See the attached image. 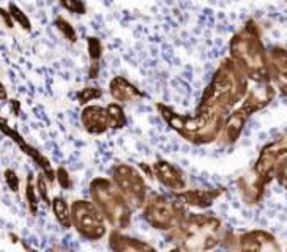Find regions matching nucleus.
Returning <instances> with one entry per match:
<instances>
[{"label":"nucleus","mask_w":287,"mask_h":252,"mask_svg":"<svg viewBox=\"0 0 287 252\" xmlns=\"http://www.w3.org/2000/svg\"><path fill=\"white\" fill-rule=\"evenodd\" d=\"M0 101H8V92L2 80H0Z\"/></svg>","instance_id":"obj_33"},{"label":"nucleus","mask_w":287,"mask_h":252,"mask_svg":"<svg viewBox=\"0 0 287 252\" xmlns=\"http://www.w3.org/2000/svg\"><path fill=\"white\" fill-rule=\"evenodd\" d=\"M8 237L11 238V243H19V238H18V235H14V233H10Z\"/></svg>","instance_id":"obj_34"},{"label":"nucleus","mask_w":287,"mask_h":252,"mask_svg":"<svg viewBox=\"0 0 287 252\" xmlns=\"http://www.w3.org/2000/svg\"><path fill=\"white\" fill-rule=\"evenodd\" d=\"M109 93L117 103H130V101L145 98V93L134 84H131L128 79H125L123 76H115L110 79Z\"/></svg>","instance_id":"obj_16"},{"label":"nucleus","mask_w":287,"mask_h":252,"mask_svg":"<svg viewBox=\"0 0 287 252\" xmlns=\"http://www.w3.org/2000/svg\"><path fill=\"white\" fill-rule=\"evenodd\" d=\"M87 51H89L90 62H100L103 57V43L97 36L87 38Z\"/></svg>","instance_id":"obj_25"},{"label":"nucleus","mask_w":287,"mask_h":252,"mask_svg":"<svg viewBox=\"0 0 287 252\" xmlns=\"http://www.w3.org/2000/svg\"><path fill=\"white\" fill-rule=\"evenodd\" d=\"M0 133L5 134L6 137H10V139L21 148V151L24 154H27V156L35 162V164L39 167V170L44 174V177L47 178L49 184H52L55 181V170L51 164V161L47 159L38 148H35L34 145H30L18 131H16L14 128H11L10 125H8V120L3 115H0Z\"/></svg>","instance_id":"obj_10"},{"label":"nucleus","mask_w":287,"mask_h":252,"mask_svg":"<svg viewBox=\"0 0 287 252\" xmlns=\"http://www.w3.org/2000/svg\"><path fill=\"white\" fill-rule=\"evenodd\" d=\"M229 54L251 82H272L268 51L254 19H250L230 38Z\"/></svg>","instance_id":"obj_2"},{"label":"nucleus","mask_w":287,"mask_h":252,"mask_svg":"<svg viewBox=\"0 0 287 252\" xmlns=\"http://www.w3.org/2000/svg\"><path fill=\"white\" fill-rule=\"evenodd\" d=\"M100 72V62H90L89 67V79H97Z\"/></svg>","instance_id":"obj_32"},{"label":"nucleus","mask_w":287,"mask_h":252,"mask_svg":"<svg viewBox=\"0 0 287 252\" xmlns=\"http://www.w3.org/2000/svg\"><path fill=\"white\" fill-rule=\"evenodd\" d=\"M110 178H112L117 188L122 191L123 196L128 199L134 210H141L144 207L150 191L145 183V178L139 174L136 167L126 164V162H120V164L112 167V177Z\"/></svg>","instance_id":"obj_8"},{"label":"nucleus","mask_w":287,"mask_h":252,"mask_svg":"<svg viewBox=\"0 0 287 252\" xmlns=\"http://www.w3.org/2000/svg\"><path fill=\"white\" fill-rule=\"evenodd\" d=\"M268 60L272 82H275L280 92L287 96V49L281 46H273L268 51Z\"/></svg>","instance_id":"obj_14"},{"label":"nucleus","mask_w":287,"mask_h":252,"mask_svg":"<svg viewBox=\"0 0 287 252\" xmlns=\"http://www.w3.org/2000/svg\"><path fill=\"white\" fill-rule=\"evenodd\" d=\"M81 123L85 131L93 136H101L112 129V120L106 106H84L81 112Z\"/></svg>","instance_id":"obj_11"},{"label":"nucleus","mask_w":287,"mask_h":252,"mask_svg":"<svg viewBox=\"0 0 287 252\" xmlns=\"http://www.w3.org/2000/svg\"><path fill=\"white\" fill-rule=\"evenodd\" d=\"M153 169V177L158 180L159 184H163L172 192H179L186 189V178L183 175L181 170L174 166L172 162L166 159H158L151 164Z\"/></svg>","instance_id":"obj_12"},{"label":"nucleus","mask_w":287,"mask_h":252,"mask_svg":"<svg viewBox=\"0 0 287 252\" xmlns=\"http://www.w3.org/2000/svg\"><path fill=\"white\" fill-rule=\"evenodd\" d=\"M156 109L171 129H174L186 142L194 145H207L215 142L221 136L226 121V115L216 112L196 110V115L191 117L179 113L171 106L163 103H156Z\"/></svg>","instance_id":"obj_4"},{"label":"nucleus","mask_w":287,"mask_h":252,"mask_svg":"<svg viewBox=\"0 0 287 252\" xmlns=\"http://www.w3.org/2000/svg\"><path fill=\"white\" fill-rule=\"evenodd\" d=\"M59 3L65 8L67 11L73 13V14H79L82 16L87 13V6L82 0H59Z\"/></svg>","instance_id":"obj_26"},{"label":"nucleus","mask_w":287,"mask_h":252,"mask_svg":"<svg viewBox=\"0 0 287 252\" xmlns=\"http://www.w3.org/2000/svg\"><path fill=\"white\" fill-rule=\"evenodd\" d=\"M55 181L60 184L62 189H67V191L71 189V186H73V181H71L70 172L63 166L55 169Z\"/></svg>","instance_id":"obj_28"},{"label":"nucleus","mask_w":287,"mask_h":252,"mask_svg":"<svg viewBox=\"0 0 287 252\" xmlns=\"http://www.w3.org/2000/svg\"><path fill=\"white\" fill-rule=\"evenodd\" d=\"M250 90V79L237 67V63L227 57L215 70L212 80L199 100L196 110L216 112L229 115L237 103H242Z\"/></svg>","instance_id":"obj_1"},{"label":"nucleus","mask_w":287,"mask_h":252,"mask_svg":"<svg viewBox=\"0 0 287 252\" xmlns=\"http://www.w3.org/2000/svg\"><path fill=\"white\" fill-rule=\"evenodd\" d=\"M0 19L3 21V24H5V26H6L8 29H13V27H14V24H16L8 8H2V6H0Z\"/></svg>","instance_id":"obj_30"},{"label":"nucleus","mask_w":287,"mask_h":252,"mask_svg":"<svg viewBox=\"0 0 287 252\" xmlns=\"http://www.w3.org/2000/svg\"><path fill=\"white\" fill-rule=\"evenodd\" d=\"M8 10H10V13H11V16H13L14 22L18 24V26H19L22 30L32 32V22H30V19H29V16H27L26 13H24L18 5H16L14 2L8 3Z\"/></svg>","instance_id":"obj_22"},{"label":"nucleus","mask_w":287,"mask_h":252,"mask_svg":"<svg viewBox=\"0 0 287 252\" xmlns=\"http://www.w3.org/2000/svg\"><path fill=\"white\" fill-rule=\"evenodd\" d=\"M51 208L52 213L57 219V222L60 224V227H63L65 230L71 229L73 227V221H71V207L67 203V200L62 196H55L51 202Z\"/></svg>","instance_id":"obj_18"},{"label":"nucleus","mask_w":287,"mask_h":252,"mask_svg":"<svg viewBox=\"0 0 287 252\" xmlns=\"http://www.w3.org/2000/svg\"><path fill=\"white\" fill-rule=\"evenodd\" d=\"M103 96V90L100 87H84L76 93V100L79 104L87 106L90 101H95Z\"/></svg>","instance_id":"obj_23"},{"label":"nucleus","mask_w":287,"mask_h":252,"mask_svg":"<svg viewBox=\"0 0 287 252\" xmlns=\"http://www.w3.org/2000/svg\"><path fill=\"white\" fill-rule=\"evenodd\" d=\"M54 26L55 29H57L60 32V35L67 39V41L70 43H77V34L74 27L71 26V22L67 21L63 16H57V18L54 19Z\"/></svg>","instance_id":"obj_20"},{"label":"nucleus","mask_w":287,"mask_h":252,"mask_svg":"<svg viewBox=\"0 0 287 252\" xmlns=\"http://www.w3.org/2000/svg\"><path fill=\"white\" fill-rule=\"evenodd\" d=\"M3 178H5V183L8 186V189H10L11 192H19V186H21V180L18 174H16V170L13 169H5L3 172Z\"/></svg>","instance_id":"obj_27"},{"label":"nucleus","mask_w":287,"mask_h":252,"mask_svg":"<svg viewBox=\"0 0 287 252\" xmlns=\"http://www.w3.org/2000/svg\"><path fill=\"white\" fill-rule=\"evenodd\" d=\"M26 200H27V207L29 211L34 216L38 215V203H39V196L36 191V186L34 183V175L29 174L27 177V183H26Z\"/></svg>","instance_id":"obj_19"},{"label":"nucleus","mask_w":287,"mask_h":252,"mask_svg":"<svg viewBox=\"0 0 287 252\" xmlns=\"http://www.w3.org/2000/svg\"><path fill=\"white\" fill-rule=\"evenodd\" d=\"M226 188H205V189H183L174 192V197L180 200L185 207H193L199 210L210 208L222 194Z\"/></svg>","instance_id":"obj_13"},{"label":"nucleus","mask_w":287,"mask_h":252,"mask_svg":"<svg viewBox=\"0 0 287 252\" xmlns=\"http://www.w3.org/2000/svg\"><path fill=\"white\" fill-rule=\"evenodd\" d=\"M109 249L115 252H145V251H155V248L148 243L142 241L139 238H133L130 235L122 233L118 229H114L109 233Z\"/></svg>","instance_id":"obj_17"},{"label":"nucleus","mask_w":287,"mask_h":252,"mask_svg":"<svg viewBox=\"0 0 287 252\" xmlns=\"http://www.w3.org/2000/svg\"><path fill=\"white\" fill-rule=\"evenodd\" d=\"M71 221L79 237L89 241H98L106 237V217L90 200L77 199L71 203Z\"/></svg>","instance_id":"obj_7"},{"label":"nucleus","mask_w":287,"mask_h":252,"mask_svg":"<svg viewBox=\"0 0 287 252\" xmlns=\"http://www.w3.org/2000/svg\"><path fill=\"white\" fill-rule=\"evenodd\" d=\"M108 110H109V115L110 120H112V129H122L126 126V115H125V110L120 106V103H110L106 106Z\"/></svg>","instance_id":"obj_21"},{"label":"nucleus","mask_w":287,"mask_h":252,"mask_svg":"<svg viewBox=\"0 0 287 252\" xmlns=\"http://www.w3.org/2000/svg\"><path fill=\"white\" fill-rule=\"evenodd\" d=\"M8 103H10V109H11L13 115L19 117L21 115V101L16 98H11V100H8Z\"/></svg>","instance_id":"obj_31"},{"label":"nucleus","mask_w":287,"mask_h":252,"mask_svg":"<svg viewBox=\"0 0 287 252\" xmlns=\"http://www.w3.org/2000/svg\"><path fill=\"white\" fill-rule=\"evenodd\" d=\"M251 115L252 113L250 110H246L242 104L229 112V115L226 117V121H224V128H222V133H221L226 144H235L240 139L246 121L250 120Z\"/></svg>","instance_id":"obj_15"},{"label":"nucleus","mask_w":287,"mask_h":252,"mask_svg":"<svg viewBox=\"0 0 287 252\" xmlns=\"http://www.w3.org/2000/svg\"><path fill=\"white\" fill-rule=\"evenodd\" d=\"M276 180L280 181L281 186L287 189V158L281 162V166L278 167V172H276Z\"/></svg>","instance_id":"obj_29"},{"label":"nucleus","mask_w":287,"mask_h":252,"mask_svg":"<svg viewBox=\"0 0 287 252\" xmlns=\"http://www.w3.org/2000/svg\"><path fill=\"white\" fill-rule=\"evenodd\" d=\"M47 184H49V181H47V178L44 177V174L41 172V170H39V174L36 175V181H35L38 196H39V199H41L46 203L47 207H51L52 199L49 197V189H47Z\"/></svg>","instance_id":"obj_24"},{"label":"nucleus","mask_w":287,"mask_h":252,"mask_svg":"<svg viewBox=\"0 0 287 252\" xmlns=\"http://www.w3.org/2000/svg\"><path fill=\"white\" fill-rule=\"evenodd\" d=\"M142 217L147 224H150L155 230L171 232L177 225L183 216L186 215L185 205L174 197V200L161 196L158 192H148L147 200L144 203Z\"/></svg>","instance_id":"obj_6"},{"label":"nucleus","mask_w":287,"mask_h":252,"mask_svg":"<svg viewBox=\"0 0 287 252\" xmlns=\"http://www.w3.org/2000/svg\"><path fill=\"white\" fill-rule=\"evenodd\" d=\"M90 197L92 202L100 208L108 224L114 229L125 230L128 229L133 219L134 208L128 202L122 191L117 188L112 178L97 177L90 181Z\"/></svg>","instance_id":"obj_5"},{"label":"nucleus","mask_w":287,"mask_h":252,"mask_svg":"<svg viewBox=\"0 0 287 252\" xmlns=\"http://www.w3.org/2000/svg\"><path fill=\"white\" fill-rule=\"evenodd\" d=\"M226 235V225L209 213H186L181 221L167 232V238L177 241L175 249L209 251L219 246Z\"/></svg>","instance_id":"obj_3"},{"label":"nucleus","mask_w":287,"mask_h":252,"mask_svg":"<svg viewBox=\"0 0 287 252\" xmlns=\"http://www.w3.org/2000/svg\"><path fill=\"white\" fill-rule=\"evenodd\" d=\"M221 246L226 249H238V251H278L280 249V245H278L276 238L272 233L259 229L242 232V233L227 230Z\"/></svg>","instance_id":"obj_9"}]
</instances>
